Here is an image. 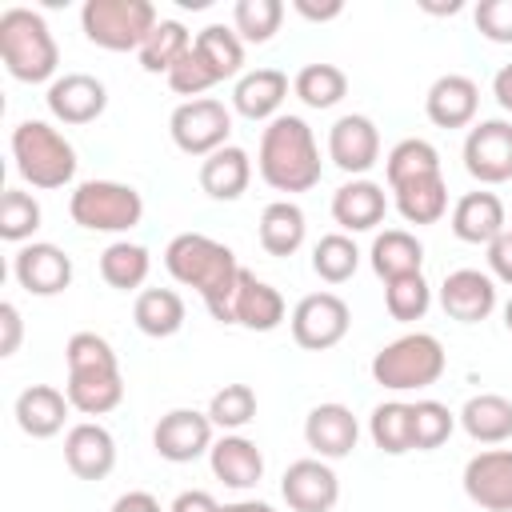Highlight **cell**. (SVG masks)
Masks as SVG:
<instances>
[{
    "label": "cell",
    "instance_id": "obj_43",
    "mask_svg": "<svg viewBox=\"0 0 512 512\" xmlns=\"http://www.w3.org/2000/svg\"><path fill=\"white\" fill-rule=\"evenodd\" d=\"M384 304H388V316L400 320V324L420 320V316L428 312V304H432V288H428L424 272L388 280V284H384Z\"/></svg>",
    "mask_w": 512,
    "mask_h": 512
},
{
    "label": "cell",
    "instance_id": "obj_37",
    "mask_svg": "<svg viewBox=\"0 0 512 512\" xmlns=\"http://www.w3.org/2000/svg\"><path fill=\"white\" fill-rule=\"evenodd\" d=\"M192 48V36H188V28L180 24V20H160L156 28H152V36L144 40V48H140V68L144 72H172L180 60H184V52Z\"/></svg>",
    "mask_w": 512,
    "mask_h": 512
},
{
    "label": "cell",
    "instance_id": "obj_36",
    "mask_svg": "<svg viewBox=\"0 0 512 512\" xmlns=\"http://www.w3.org/2000/svg\"><path fill=\"white\" fill-rule=\"evenodd\" d=\"M196 52L208 60V68L216 72V80H232L240 76L244 68V40L236 36V28H224V24H208L196 32Z\"/></svg>",
    "mask_w": 512,
    "mask_h": 512
},
{
    "label": "cell",
    "instance_id": "obj_30",
    "mask_svg": "<svg viewBox=\"0 0 512 512\" xmlns=\"http://www.w3.org/2000/svg\"><path fill=\"white\" fill-rule=\"evenodd\" d=\"M460 428L476 444H504L512 440V400L500 392H480L460 408Z\"/></svg>",
    "mask_w": 512,
    "mask_h": 512
},
{
    "label": "cell",
    "instance_id": "obj_53",
    "mask_svg": "<svg viewBox=\"0 0 512 512\" xmlns=\"http://www.w3.org/2000/svg\"><path fill=\"white\" fill-rule=\"evenodd\" d=\"M492 96L504 112H512V64H504L496 76H492Z\"/></svg>",
    "mask_w": 512,
    "mask_h": 512
},
{
    "label": "cell",
    "instance_id": "obj_8",
    "mask_svg": "<svg viewBox=\"0 0 512 512\" xmlns=\"http://www.w3.org/2000/svg\"><path fill=\"white\" fill-rule=\"evenodd\" d=\"M68 212L88 232H128L144 216V200L132 184L120 180H84L76 184Z\"/></svg>",
    "mask_w": 512,
    "mask_h": 512
},
{
    "label": "cell",
    "instance_id": "obj_54",
    "mask_svg": "<svg viewBox=\"0 0 512 512\" xmlns=\"http://www.w3.org/2000/svg\"><path fill=\"white\" fill-rule=\"evenodd\" d=\"M216 512H276V508L264 500H236V504H220Z\"/></svg>",
    "mask_w": 512,
    "mask_h": 512
},
{
    "label": "cell",
    "instance_id": "obj_23",
    "mask_svg": "<svg viewBox=\"0 0 512 512\" xmlns=\"http://www.w3.org/2000/svg\"><path fill=\"white\" fill-rule=\"evenodd\" d=\"M388 212V196L376 180H348L332 192V220L344 232H372Z\"/></svg>",
    "mask_w": 512,
    "mask_h": 512
},
{
    "label": "cell",
    "instance_id": "obj_49",
    "mask_svg": "<svg viewBox=\"0 0 512 512\" xmlns=\"http://www.w3.org/2000/svg\"><path fill=\"white\" fill-rule=\"evenodd\" d=\"M488 268L496 280L512 284V228H504L492 244H488Z\"/></svg>",
    "mask_w": 512,
    "mask_h": 512
},
{
    "label": "cell",
    "instance_id": "obj_1",
    "mask_svg": "<svg viewBox=\"0 0 512 512\" xmlns=\"http://www.w3.org/2000/svg\"><path fill=\"white\" fill-rule=\"evenodd\" d=\"M164 268L184 288H196L200 292V300L212 312V320L236 324L232 304H236L240 264H236V252L228 244H220V240H212L204 232H180L164 248Z\"/></svg>",
    "mask_w": 512,
    "mask_h": 512
},
{
    "label": "cell",
    "instance_id": "obj_45",
    "mask_svg": "<svg viewBox=\"0 0 512 512\" xmlns=\"http://www.w3.org/2000/svg\"><path fill=\"white\" fill-rule=\"evenodd\" d=\"M256 416V392L248 384H224L212 400H208V420L224 432H236L244 428L248 420Z\"/></svg>",
    "mask_w": 512,
    "mask_h": 512
},
{
    "label": "cell",
    "instance_id": "obj_29",
    "mask_svg": "<svg viewBox=\"0 0 512 512\" xmlns=\"http://www.w3.org/2000/svg\"><path fill=\"white\" fill-rule=\"evenodd\" d=\"M372 272L388 284V280H400V276H416L424 268V244L404 232V228H384L376 240H372Z\"/></svg>",
    "mask_w": 512,
    "mask_h": 512
},
{
    "label": "cell",
    "instance_id": "obj_51",
    "mask_svg": "<svg viewBox=\"0 0 512 512\" xmlns=\"http://www.w3.org/2000/svg\"><path fill=\"white\" fill-rule=\"evenodd\" d=\"M220 504L212 500V492H204V488H192V492H180L176 500H172V508L168 512H216Z\"/></svg>",
    "mask_w": 512,
    "mask_h": 512
},
{
    "label": "cell",
    "instance_id": "obj_34",
    "mask_svg": "<svg viewBox=\"0 0 512 512\" xmlns=\"http://www.w3.org/2000/svg\"><path fill=\"white\" fill-rule=\"evenodd\" d=\"M148 268H152V256L144 244H132V240H116L100 252V276L104 284L120 288V292H132L148 280Z\"/></svg>",
    "mask_w": 512,
    "mask_h": 512
},
{
    "label": "cell",
    "instance_id": "obj_21",
    "mask_svg": "<svg viewBox=\"0 0 512 512\" xmlns=\"http://www.w3.org/2000/svg\"><path fill=\"white\" fill-rule=\"evenodd\" d=\"M476 108H480V88L472 76H460V72L432 80L424 96V112L436 128H468L476 120Z\"/></svg>",
    "mask_w": 512,
    "mask_h": 512
},
{
    "label": "cell",
    "instance_id": "obj_19",
    "mask_svg": "<svg viewBox=\"0 0 512 512\" xmlns=\"http://www.w3.org/2000/svg\"><path fill=\"white\" fill-rule=\"evenodd\" d=\"M64 464L72 468L76 480H104L116 468V440L104 424L80 420L64 436Z\"/></svg>",
    "mask_w": 512,
    "mask_h": 512
},
{
    "label": "cell",
    "instance_id": "obj_35",
    "mask_svg": "<svg viewBox=\"0 0 512 512\" xmlns=\"http://www.w3.org/2000/svg\"><path fill=\"white\" fill-rule=\"evenodd\" d=\"M368 436L388 456L412 452V404H404V400L376 404L372 416H368Z\"/></svg>",
    "mask_w": 512,
    "mask_h": 512
},
{
    "label": "cell",
    "instance_id": "obj_52",
    "mask_svg": "<svg viewBox=\"0 0 512 512\" xmlns=\"http://www.w3.org/2000/svg\"><path fill=\"white\" fill-rule=\"evenodd\" d=\"M292 8H296V12L304 16V20H336V16L344 12V4H340V0H328V4H312V0H296Z\"/></svg>",
    "mask_w": 512,
    "mask_h": 512
},
{
    "label": "cell",
    "instance_id": "obj_55",
    "mask_svg": "<svg viewBox=\"0 0 512 512\" xmlns=\"http://www.w3.org/2000/svg\"><path fill=\"white\" fill-rule=\"evenodd\" d=\"M504 328L512 332V296H508V304H504Z\"/></svg>",
    "mask_w": 512,
    "mask_h": 512
},
{
    "label": "cell",
    "instance_id": "obj_2",
    "mask_svg": "<svg viewBox=\"0 0 512 512\" xmlns=\"http://www.w3.org/2000/svg\"><path fill=\"white\" fill-rule=\"evenodd\" d=\"M256 168L268 188L276 192H308L320 184V148L312 128L300 116H276L268 120L256 152Z\"/></svg>",
    "mask_w": 512,
    "mask_h": 512
},
{
    "label": "cell",
    "instance_id": "obj_17",
    "mask_svg": "<svg viewBox=\"0 0 512 512\" xmlns=\"http://www.w3.org/2000/svg\"><path fill=\"white\" fill-rule=\"evenodd\" d=\"M328 156L340 172L348 176H364L376 160H380V132L368 116L348 112L328 128Z\"/></svg>",
    "mask_w": 512,
    "mask_h": 512
},
{
    "label": "cell",
    "instance_id": "obj_13",
    "mask_svg": "<svg viewBox=\"0 0 512 512\" xmlns=\"http://www.w3.org/2000/svg\"><path fill=\"white\" fill-rule=\"evenodd\" d=\"M212 420L208 412H196V408H172L160 416V424L152 428V444L164 460L172 464H192L196 456L212 452Z\"/></svg>",
    "mask_w": 512,
    "mask_h": 512
},
{
    "label": "cell",
    "instance_id": "obj_32",
    "mask_svg": "<svg viewBox=\"0 0 512 512\" xmlns=\"http://www.w3.org/2000/svg\"><path fill=\"white\" fill-rule=\"evenodd\" d=\"M132 320L144 336L152 340H164V336H176L184 328V300L180 292L172 288H144L132 304Z\"/></svg>",
    "mask_w": 512,
    "mask_h": 512
},
{
    "label": "cell",
    "instance_id": "obj_28",
    "mask_svg": "<svg viewBox=\"0 0 512 512\" xmlns=\"http://www.w3.org/2000/svg\"><path fill=\"white\" fill-rule=\"evenodd\" d=\"M248 180H252V160L236 144H224L220 152L204 156V164H200V188L212 200H240L248 192Z\"/></svg>",
    "mask_w": 512,
    "mask_h": 512
},
{
    "label": "cell",
    "instance_id": "obj_10",
    "mask_svg": "<svg viewBox=\"0 0 512 512\" xmlns=\"http://www.w3.org/2000/svg\"><path fill=\"white\" fill-rule=\"evenodd\" d=\"M352 312L336 292H308L292 308V340L308 352H324L348 336Z\"/></svg>",
    "mask_w": 512,
    "mask_h": 512
},
{
    "label": "cell",
    "instance_id": "obj_46",
    "mask_svg": "<svg viewBox=\"0 0 512 512\" xmlns=\"http://www.w3.org/2000/svg\"><path fill=\"white\" fill-rule=\"evenodd\" d=\"M220 80H216V72L208 68V60L196 52V44L184 52V60L168 72V88L176 92V96H188V100H200L208 88H216Z\"/></svg>",
    "mask_w": 512,
    "mask_h": 512
},
{
    "label": "cell",
    "instance_id": "obj_42",
    "mask_svg": "<svg viewBox=\"0 0 512 512\" xmlns=\"http://www.w3.org/2000/svg\"><path fill=\"white\" fill-rule=\"evenodd\" d=\"M40 204H36V196H28V192H20V188H8L4 196H0V236L8 240V244H28L32 240V232L40 228Z\"/></svg>",
    "mask_w": 512,
    "mask_h": 512
},
{
    "label": "cell",
    "instance_id": "obj_25",
    "mask_svg": "<svg viewBox=\"0 0 512 512\" xmlns=\"http://www.w3.org/2000/svg\"><path fill=\"white\" fill-rule=\"evenodd\" d=\"M68 408H72L68 392H60L52 384H32V388H24L16 396V424L32 440H48V436H56L64 428Z\"/></svg>",
    "mask_w": 512,
    "mask_h": 512
},
{
    "label": "cell",
    "instance_id": "obj_47",
    "mask_svg": "<svg viewBox=\"0 0 512 512\" xmlns=\"http://www.w3.org/2000/svg\"><path fill=\"white\" fill-rule=\"evenodd\" d=\"M476 28L492 44H512V0H480L476 4Z\"/></svg>",
    "mask_w": 512,
    "mask_h": 512
},
{
    "label": "cell",
    "instance_id": "obj_18",
    "mask_svg": "<svg viewBox=\"0 0 512 512\" xmlns=\"http://www.w3.org/2000/svg\"><path fill=\"white\" fill-rule=\"evenodd\" d=\"M440 308L460 324H480L496 308V280L480 268H456L440 284Z\"/></svg>",
    "mask_w": 512,
    "mask_h": 512
},
{
    "label": "cell",
    "instance_id": "obj_9",
    "mask_svg": "<svg viewBox=\"0 0 512 512\" xmlns=\"http://www.w3.org/2000/svg\"><path fill=\"white\" fill-rule=\"evenodd\" d=\"M168 132L172 144L184 156H212L228 144L232 136V112L224 108V100L216 96H200V100H184L176 104V112L168 116Z\"/></svg>",
    "mask_w": 512,
    "mask_h": 512
},
{
    "label": "cell",
    "instance_id": "obj_40",
    "mask_svg": "<svg viewBox=\"0 0 512 512\" xmlns=\"http://www.w3.org/2000/svg\"><path fill=\"white\" fill-rule=\"evenodd\" d=\"M356 264H360V248H356L352 236H344V232H328V236H320L316 248H312V272H316L324 284H344V280H352Z\"/></svg>",
    "mask_w": 512,
    "mask_h": 512
},
{
    "label": "cell",
    "instance_id": "obj_11",
    "mask_svg": "<svg viewBox=\"0 0 512 512\" xmlns=\"http://www.w3.org/2000/svg\"><path fill=\"white\" fill-rule=\"evenodd\" d=\"M464 168L480 184L512 180V124L508 120H480L464 136Z\"/></svg>",
    "mask_w": 512,
    "mask_h": 512
},
{
    "label": "cell",
    "instance_id": "obj_38",
    "mask_svg": "<svg viewBox=\"0 0 512 512\" xmlns=\"http://www.w3.org/2000/svg\"><path fill=\"white\" fill-rule=\"evenodd\" d=\"M292 92L308 104V108H332L348 96V76L336 64H304L292 80Z\"/></svg>",
    "mask_w": 512,
    "mask_h": 512
},
{
    "label": "cell",
    "instance_id": "obj_48",
    "mask_svg": "<svg viewBox=\"0 0 512 512\" xmlns=\"http://www.w3.org/2000/svg\"><path fill=\"white\" fill-rule=\"evenodd\" d=\"M20 336H24V320H20V308L16 304H0V356H12L20 348Z\"/></svg>",
    "mask_w": 512,
    "mask_h": 512
},
{
    "label": "cell",
    "instance_id": "obj_44",
    "mask_svg": "<svg viewBox=\"0 0 512 512\" xmlns=\"http://www.w3.org/2000/svg\"><path fill=\"white\" fill-rule=\"evenodd\" d=\"M452 428H456V416L448 412V404H440V400L412 404V448L432 452L452 436Z\"/></svg>",
    "mask_w": 512,
    "mask_h": 512
},
{
    "label": "cell",
    "instance_id": "obj_4",
    "mask_svg": "<svg viewBox=\"0 0 512 512\" xmlns=\"http://www.w3.org/2000/svg\"><path fill=\"white\" fill-rule=\"evenodd\" d=\"M0 60L12 80L20 84H44L60 68V48L48 28V20L32 8H8L0 12Z\"/></svg>",
    "mask_w": 512,
    "mask_h": 512
},
{
    "label": "cell",
    "instance_id": "obj_41",
    "mask_svg": "<svg viewBox=\"0 0 512 512\" xmlns=\"http://www.w3.org/2000/svg\"><path fill=\"white\" fill-rule=\"evenodd\" d=\"M284 4L280 0H236L232 8V28L244 44H268L280 32Z\"/></svg>",
    "mask_w": 512,
    "mask_h": 512
},
{
    "label": "cell",
    "instance_id": "obj_16",
    "mask_svg": "<svg viewBox=\"0 0 512 512\" xmlns=\"http://www.w3.org/2000/svg\"><path fill=\"white\" fill-rule=\"evenodd\" d=\"M48 112L60 124H92L108 108V88L88 72H64L48 84Z\"/></svg>",
    "mask_w": 512,
    "mask_h": 512
},
{
    "label": "cell",
    "instance_id": "obj_15",
    "mask_svg": "<svg viewBox=\"0 0 512 512\" xmlns=\"http://www.w3.org/2000/svg\"><path fill=\"white\" fill-rule=\"evenodd\" d=\"M280 492L292 512H332L340 500V476L320 456H304L288 464Z\"/></svg>",
    "mask_w": 512,
    "mask_h": 512
},
{
    "label": "cell",
    "instance_id": "obj_5",
    "mask_svg": "<svg viewBox=\"0 0 512 512\" xmlns=\"http://www.w3.org/2000/svg\"><path fill=\"white\" fill-rule=\"evenodd\" d=\"M12 160L16 172L44 192L72 184L76 176V148L64 140V132H56L44 120H24L12 128Z\"/></svg>",
    "mask_w": 512,
    "mask_h": 512
},
{
    "label": "cell",
    "instance_id": "obj_6",
    "mask_svg": "<svg viewBox=\"0 0 512 512\" xmlns=\"http://www.w3.org/2000/svg\"><path fill=\"white\" fill-rule=\"evenodd\" d=\"M444 364V344L432 332H408L372 356V380L392 392H412L436 384L444 376Z\"/></svg>",
    "mask_w": 512,
    "mask_h": 512
},
{
    "label": "cell",
    "instance_id": "obj_24",
    "mask_svg": "<svg viewBox=\"0 0 512 512\" xmlns=\"http://www.w3.org/2000/svg\"><path fill=\"white\" fill-rule=\"evenodd\" d=\"M504 228H508V216L496 192H464L452 208V232L464 244H492Z\"/></svg>",
    "mask_w": 512,
    "mask_h": 512
},
{
    "label": "cell",
    "instance_id": "obj_27",
    "mask_svg": "<svg viewBox=\"0 0 512 512\" xmlns=\"http://www.w3.org/2000/svg\"><path fill=\"white\" fill-rule=\"evenodd\" d=\"M232 316H236V324H244V328H252V332H272V328L284 324V296H280L268 280H260L256 272L240 268Z\"/></svg>",
    "mask_w": 512,
    "mask_h": 512
},
{
    "label": "cell",
    "instance_id": "obj_50",
    "mask_svg": "<svg viewBox=\"0 0 512 512\" xmlns=\"http://www.w3.org/2000/svg\"><path fill=\"white\" fill-rule=\"evenodd\" d=\"M112 512H164V508H160V500H156L152 492H144V488H132V492L116 496Z\"/></svg>",
    "mask_w": 512,
    "mask_h": 512
},
{
    "label": "cell",
    "instance_id": "obj_26",
    "mask_svg": "<svg viewBox=\"0 0 512 512\" xmlns=\"http://www.w3.org/2000/svg\"><path fill=\"white\" fill-rule=\"evenodd\" d=\"M288 96V76L280 68H252L232 88V108L244 120H276L280 104Z\"/></svg>",
    "mask_w": 512,
    "mask_h": 512
},
{
    "label": "cell",
    "instance_id": "obj_12",
    "mask_svg": "<svg viewBox=\"0 0 512 512\" xmlns=\"http://www.w3.org/2000/svg\"><path fill=\"white\" fill-rule=\"evenodd\" d=\"M12 276L32 296H56L72 284V256L48 240H28L12 256Z\"/></svg>",
    "mask_w": 512,
    "mask_h": 512
},
{
    "label": "cell",
    "instance_id": "obj_39",
    "mask_svg": "<svg viewBox=\"0 0 512 512\" xmlns=\"http://www.w3.org/2000/svg\"><path fill=\"white\" fill-rule=\"evenodd\" d=\"M432 172H440V152H436L428 140H420V136L400 140V144L388 152V160H384L388 188H396V184H404V180H416V176H432Z\"/></svg>",
    "mask_w": 512,
    "mask_h": 512
},
{
    "label": "cell",
    "instance_id": "obj_20",
    "mask_svg": "<svg viewBox=\"0 0 512 512\" xmlns=\"http://www.w3.org/2000/svg\"><path fill=\"white\" fill-rule=\"evenodd\" d=\"M304 440H308V448H312L320 460H340V456H348V452L356 448L360 424H356L352 408L328 400V404H316V408L308 412V420H304Z\"/></svg>",
    "mask_w": 512,
    "mask_h": 512
},
{
    "label": "cell",
    "instance_id": "obj_22",
    "mask_svg": "<svg viewBox=\"0 0 512 512\" xmlns=\"http://www.w3.org/2000/svg\"><path fill=\"white\" fill-rule=\"evenodd\" d=\"M208 464H212V476L224 480V484L236 488V492L256 488L260 476H264V452H260L248 436H240V432L220 436V440L212 444V452H208Z\"/></svg>",
    "mask_w": 512,
    "mask_h": 512
},
{
    "label": "cell",
    "instance_id": "obj_3",
    "mask_svg": "<svg viewBox=\"0 0 512 512\" xmlns=\"http://www.w3.org/2000/svg\"><path fill=\"white\" fill-rule=\"evenodd\" d=\"M68 360V404L84 416H104L124 400V376L112 344L96 332H76L64 348Z\"/></svg>",
    "mask_w": 512,
    "mask_h": 512
},
{
    "label": "cell",
    "instance_id": "obj_7",
    "mask_svg": "<svg viewBox=\"0 0 512 512\" xmlns=\"http://www.w3.org/2000/svg\"><path fill=\"white\" fill-rule=\"evenodd\" d=\"M156 24L152 0H88L80 8L84 36L104 52H140Z\"/></svg>",
    "mask_w": 512,
    "mask_h": 512
},
{
    "label": "cell",
    "instance_id": "obj_31",
    "mask_svg": "<svg viewBox=\"0 0 512 512\" xmlns=\"http://www.w3.org/2000/svg\"><path fill=\"white\" fill-rule=\"evenodd\" d=\"M392 196H396V212L408 224H436L448 212V184H444L440 172L404 180V184L392 188Z\"/></svg>",
    "mask_w": 512,
    "mask_h": 512
},
{
    "label": "cell",
    "instance_id": "obj_33",
    "mask_svg": "<svg viewBox=\"0 0 512 512\" xmlns=\"http://www.w3.org/2000/svg\"><path fill=\"white\" fill-rule=\"evenodd\" d=\"M304 232H308L304 212L292 200H272L260 212V248L268 256H292L304 244Z\"/></svg>",
    "mask_w": 512,
    "mask_h": 512
},
{
    "label": "cell",
    "instance_id": "obj_14",
    "mask_svg": "<svg viewBox=\"0 0 512 512\" xmlns=\"http://www.w3.org/2000/svg\"><path fill=\"white\" fill-rule=\"evenodd\" d=\"M464 496L484 512H512V448L476 452L464 464Z\"/></svg>",
    "mask_w": 512,
    "mask_h": 512
}]
</instances>
